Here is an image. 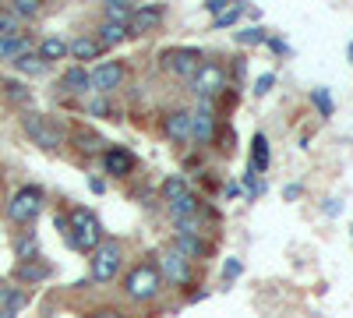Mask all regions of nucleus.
<instances>
[{"label":"nucleus","mask_w":353,"mask_h":318,"mask_svg":"<svg viewBox=\"0 0 353 318\" xmlns=\"http://www.w3.org/2000/svg\"><path fill=\"white\" fill-rule=\"evenodd\" d=\"M64 234H68L71 248H78V251H96L103 244V226H99V219L88 212V209H74L71 212Z\"/></svg>","instance_id":"nucleus-1"},{"label":"nucleus","mask_w":353,"mask_h":318,"mask_svg":"<svg viewBox=\"0 0 353 318\" xmlns=\"http://www.w3.org/2000/svg\"><path fill=\"white\" fill-rule=\"evenodd\" d=\"M21 128H25V135L32 138L39 149H46V152H57V149L64 146V128L57 124L53 117H46V113H25Z\"/></svg>","instance_id":"nucleus-2"},{"label":"nucleus","mask_w":353,"mask_h":318,"mask_svg":"<svg viewBox=\"0 0 353 318\" xmlns=\"http://www.w3.org/2000/svg\"><path fill=\"white\" fill-rule=\"evenodd\" d=\"M163 290V276L152 262H145V266H134L124 279V294L131 301H152L156 294Z\"/></svg>","instance_id":"nucleus-3"},{"label":"nucleus","mask_w":353,"mask_h":318,"mask_svg":"<svg viewBox=\"0 0 353 318\" xmlns=\"http://www.w3.org/2000/svg\"><path fill=\"white\" fill-rule=\"evenodd\" d=\"M39 212H43V191L39 188H18L14 198L8 201V216L18 226H28Z\"/></svg>","instance_id":"nucleus-4"},{"label":"nucleus","mask_w":353,"mask_h":318,"mask_svg":"<svg viewBox=\"0 0 353 318\" xmlns=\"http://www.w3.org/2000/svg\"><path fill=\"white\" fill-rule=\"evenodd\" d=\"M223 89H226V71H223V64H216V61H201L198 74L191 78V92H194L198 99L209 103V99L219 96Z\"/></svg>","instance_id":"nucleus-5"},{"label":"nucleus","mask_w":353,"mask_h":318,"mask_svg":"<svg viewBox=\"0 0 353 318\" xmlns=\"http://www.w3.org/2000/svg\"><path fill=\"white\" fill-rule=\"evenodd\" d=\"M117 272H121V248H117V241H103L92 251V279L96 283H113Z\"/></svg>","instance_id":"nucleus-6"},{"label":"nucleus","mask_w":353,"mask_h":318,"mask_svg":"<svg viewBox=\"0 0 353 318\" xmlns=\"http://www.w3.org/2000/svg\"><path fill=\"white\" fill-rule=\"evenodd\" d=\"M163 68L170 74H176V78H188L191 81L198 74V68H201V53L191 50V46H173V50L163 53Z\"/></svg>","instance_id":"nucleus-7"},{"label":"nucleus","mask_w":353,"mask_h":318,"mask_svg":"<svg viewBox=\"0 0 353 318\" xmlns=\"http://www.w3.org/2000/svg\"><path fill=\"white\" fill-rule=\"evenodd\" d=\"M159 276L163 279H170L173 286H188L191 283V276H194V266L188 262V258L181 255V251H176V248H166L163 255H159Z\"/></svg>","instance_id":"nucleus-8"},{"label":"nucleus","mask_w":353,"mask_h":318,"mask_svg":"<svg viewBox=\"0 0 353 318\" xmlns=\"http://www.w3.org/2000/svg\"><path fill=\"white\" fill-rule=\"evenodd\" d=\"M121 81H124V64L121 61H103L92 74H88V89L110 96L113 89H121Z\"/></svg>","instance_id":"nucleus-9"},{"label":"nucleus","mask_w":353,"mask_h":318,"mask_svg":"<svg viewBox=\"0 0 353 318\" xmlns=\"http://www.w3.org/2000/svg\"><path fill=\"white\" fill-rule=\"evenodd\" d=\"M128 25H131V36H152L163 25V8L159 4H141V8H134Z\"/></svg>","instance_id":"nucleus-10"},{"label":"nucleus","mask_w":353,"mask_h":318,"mask_svg":"<svg viewBox=\"0 0 353 318\" xmlns=\"http://www.w3.org/2000/svg\"><path fill=\"white\" fill-rule=\"evenodd\" d=\"M212 135H216V117H212V106L201 99V106L191 113V141L205 146V141H212Z\"/></svg>","instance_id":"nucleus-11"},{"label":"nucleus","mask_w":353,"mask_h":318,"mask_svg":"<svg viewBox=\"0 0 353 318\" xmlns=\"http://www.w3.org/2000/svg\"><path fill=\"white\" fill-rule=\"evenodd\" d=\"M103 163H106V170L113 173V177H128V173L134 170V156H131L128 149H121V146L106 149V152H103Z\"/></svg>","instance_id":"nucleus-12"},{"label":"nucleus","mask_w":353,"mask_h":318,"mask_svg":"<svg viewBox=\"0 0 353 318\" xmlns=\"http://www.w3.org/2000/svg\"><path fill=\"white\" fill-rule=\"evenodd\" d=\"M166 135L173 141H181V146H188L191 141V113L188 110H173L166 117Z\"/></svg>","instance_id":"nucleus-13"},{"label":"nucleus","mask_w":353,"mask_h":318,"mask_svg":"<svg viewBox=\"0 0 353 318\" xmlns=\"http://www.w3.org/2000/svg\"><path fill=\"white\" fill-rule=\"evenodd\" d=\"M176 251H181L188 262H194V258H205L212 251V244L209 241H201V237H191V234H176V244H173Z\"/></svg>","instance_id":"nucleus-14"},{"label":"nucleus","mask_w":353,"mask_h":318,"mask_svg":"<svg viewBox=\"0 0 353 318\" xmlns=\"http://www.w3.org/2000/svg\"><path fill=\"white\" fill-rule=\"evenodd\" d=\"M28 50H32V39H28L25 32L21 36H8V39H0V61H18V57L21 53H28Z\"/></svg>","instance_id":"nucleus-15"},{"label":"nucleus","mask_w":353,"mask_h":318,"mask_svg":"<svg viewBox=\"0 0 353 318\" xmlns=\"http://www.w3.org/2000/svg\"><path fill=\"white\" fill-rule=\"evenodd\" d=\"M68 53L74 57V61H96V57L103 53V46L96 43V36H78L74 43H68Z\"/></svg>","instance_id":"nucleus-16"},{"label":"nucleus","mask_w":353,"mask_h":318,"mask_svg":"<svg viewBox=\"0 0 353 318\" xmlns=\"http://www.w3.org/2000/svg\"><path fill=\"white\" fill-rule=\"evenodd\" d=\"M61 89L71 92V96H85L88 92V71L78 64V68H68L64 78H61Z\"/></svg>","instance_id":"nucleus-17"},{"label":"nucleus","mask_w":353,"mask_h":318,"mask_svg":"<svg viewBox=\"0 0 353 318\" xmlns=\"http://www.w3.org/2000/svg\"><path fill=\"white\" fill-rule=\"evenodd\" d=\"M64 57H68V39H61V36H46V39L39 43V61H43V64L64 61Z\"/></svg>","instance_id":"nucleus-18"},{"label":"nucleus","mask_w":353,"mask_h":318,"mask_svg":"<svg viewBox=\"0 0 353 318\" xmlns=\"http://www.w3.org/2000/svg\"><path fill=\"white\" fill-rule=\"evenodd\" d=\"M166 206H170L173 223H176V219H188V216H198V198H194L191 191H184L181 198H173V201H166Z\"/></svg>","instance_id":"nucleus-19"},{"label":"nucleus","mask_w":353,"mask_h":318,"mask_svg":"<svg viewBox=\"0 0 353 318\" xmlns=\"http://www.w3.org/2000/svg\"><path fill=\"white\" fill-rule=\"evenodd\" d=\"M103 14H106V21H110V25H124V28H128V21H131L134 8L128 4V0H110V4H103Z\"/></svg>","instance_id":"nucleus-20"},{"label":"nucleus","mask_w":353,"mask_h":318,"mask_svg":"<svg viewBox=\"0 0 353 318\" xmlns=\"http://www.w3.org/2000/svg\"><path fill=\"white\" fill-rule=\"evenodd\" d=\"M265 166H269V141H265V135H254V141H251V173H261Z\"/></svg>","instance_id":"nucleus-21"},{"label":"nucleus","mask_w":353,"mask_h":318,"mask_svg":"<svg viewBox=\"0 0 353 318\" xmlns=\"http://www.w3.org/2000/svg\"><path fill=\"white\" fill-rule=\"evenodd\" d=\"M124 39H128V28L124 25H110V21L99 25V36H96L99 46H117V43H124Z\"/></svg>","instance_id":"nucleus-22"},{"label":"nucleus","mask_w":353,"mask_h":318,"mask_svg":"<svg viewBox=\"0 0 353 318\" xmlns=\"http://www.w3.org/2000/svg\"><path fill=\"white\" fill-rule=\"evenodd\" d=\"M14 68H18L21 74H28V78H32V74H43L50 64H43V61H39V53H32V50H28V53H21L18 61H14Z\"/></svg>","instance_id":"nucleus-23"},{"label":"nucleus","mask_w":353,"mask_h":318,"mask_svg":"<svg viewBox=\"0 0 353 318\" xmlns=\"http://www.w3.org/2000/svg\"><path fill=\"white\" fill-rule=\"evenodd\" d=\"M8 36H21V21L11 11L0 8V39H8Z\"/></svg>","instance_id":"nucleus-24"},{"label":"nucleus","mask_w":353,"mask_h":318,"mask_svg":"<svg viewBox=\"0 0 353 318\" xmlns=\"http://www.w3.org/2000/svg\"><path fill=\"white\" fill-rule=\"evenodd\" d=\"M8 11H11L18 21H21V18H36V14H39V0H14Z\"/></svg>","instance_id":"nucleus-25"},{"label":"nucleus","mask_w":353,"mask_h":318,"mask_svg":"<svg viewBox=\"0 0 353 318\" xmlns=\"http://www.w3.org/2000/svg\"><path fill=\"white\" fill-rule=\"evenodd\" d=\"M50 269L46 266H39V262H21L18 266V279H25V283H36V279H43Z\"/></svg>","instance_id":"nucleus-26"},{"label":"nucleus","mask_w":353,"mask_h":318,"mask_svg":"<svg viewBox=\"0 0 353 318\" xmlns=\"http://www.w3.org/2000/svg\"><path fill=\"white\" fill-rule=\"evenodd\" d=\"M74 138H78V149H81V152H96V149L103 146V138L92 135V131H78Z\"/></svg>","instance_id":"nucleus-27"},{"label":"nucleus","mask_w":353,"mask_h":318,"mask_svg":"<svg viewBox=\"0 0 353 318\" xmlns=\"http://www.w3.org/2000/svg\"><path fill=\"white\" fill-rule=\"evenodd\" d=\"M311 99H314V106L321 110V117H332V99H329V89H314V92H311Z\"/></svg>","instance_id":"nucleus-28"},{"label":"nucleus","mask_w":353,"mask_h":318,"mask_svg":"<svg viewBox=\"0 0 353 318\" xmlns=\"http://www.w3.org/2000/svg\"><path fill=\"white\" fill-rule=\"evenodd\" d=\"M184 191H188V184H184L181 177H170V181L163 184V198H166V201H173V198H181Z\"/></svg>","instance_id":"nucleus-29"},{"label":"nucleus","mask_w":353,"mask_h":318,"mask_svg":"<svg viewBox=\"0 0 353 318\" xmlns=\"http://www.w3.org/2000/svg\"><path fill=\"white\" fill-rule=\"evenodd\" d=\"M244 14V4H233V8H226L219 18H216V28H226V25H233V21H237Z\"/></svg>","instance_id":"nucleus-30"},{"label":"nucleus","mask_w":353,"mask_h":318,"mask_svg":"<svg viewBox=\"0 0 353 318\" xmlns=\"http://www.w3.org/2000/svg\"><path fill=\"white\" fill-rule=\"evenodd\" d=\"M4 89H8V96H11L14 103H28V89H25V85H18V81H4Z\"/></svg>","instance_id":"nucleus-31"},{"label":"nucleus","mask_w":353,"mask_h":318,"mask_svg":"<svg viewBox=\"0 0 353 318\" xmlns=\"http://www.w3.org/2000/svg\"><path fill=\"white\" fill-rule=\"evenodd\" d=\"M272 81H276L272 74H261V78L254 81V96H265V92H269V89H272Z\"/></svg>","instance_id":"nucleus-32"},{"label":"nucleus","mask_w":353,"mask_h":318,"mask_svg":"<svg viewBox=\"0 0 353 318\" xmlns=\"http://www.w3.org/2000/svg\"><path fill=\"white\" fill-rule=\"evenodd\" d=\"M237 39H241V43H261V39H265V32H261V28H248V32H241Z\"/></svg>","instance_id":"nucleus-33"},{"label":"nucleus","mask_w":353,"mask_h":318,"mask_svg":"<svg viewBox=\"0 0 353 318\" xmlns=\"http://www.w3.org/2000/svg\"><path fill=\"white\" fill-rule=\"evenodd\" d=\"M205 8H209V11H212V14L219 18V14L226 11V0H209V4H205Z\"/></svg>","instance_id":"nucleus-34"},{"label":"nucleus","mask_w":353,"mask_h":318,"mask_svg":"<svg viewBox=\"0 0 353 318\" xmlns=\"http://www.w3.org/2000/svg\"><path fill=\"white\" fill-rule=\"evenodd\" d=\"M88 110H92V113H110V103H103V99H99V103H92Z\"/></svg>","instance_id":"nucleus-35"},{"label":"nucleus","mask_w":353,"mask_h":318,"mask_svg":"<svg viewBox=\"0 0 353 318\" xmlns=\"http://www.w3.org/2000/svg\"><path fill=\"white\" fill-rule=\"evenodd\" d=\"M32 248H36V244H32V237H21V244H18V251H21V255H25V251H32Z\"/></svg>","instance_id":"nucleus-36"},{"label":"nucleus","mask_w":353,"mask_h":318,"mask_svg":"<svg viewBox=\"0 0 353 318\" xmlns=\"http://www.w3.org/2000/svg\"><path fill=\"white\" fill-rule=\"evenodd\" d=\"M223 272H226V276H237V272H241V262H226Z\"/></svg>","instance_id":"nucleus-37"},{"label":"nucleus","mask_w":353,"mask_h":318,"mask_svg":"<svg viewBox=\"0 0 353 318\" xmlns=\"http://www.w3.org/2000/svg\"><path fill=\"white\" fill-rule=\"evenodd\" d=\"M92 318H121V315H117V311H96Z\"/></svg>","instance_id":"nucleus-38"},{"label":"nucleus","mask_w":353,"mask_h":318,"mask_svg":"<svg viewBox=\"0 0 353 318\" xmlns=\"http://www.w3.org/2000/svg\"><path fill=\"white\" fill-rule=\"evenodd\" d=\"M0 318H14V311H8L4 304H0Z\"/></svg>","instance_id":"nucleus-39"},{"label":"nucleus","mask_w":353,"mask_h":318,"mask_svg":"<svg viewBox=\"0 0 353 318\" xmlns=\"http://www.w3.org/2000/svg\"><path fill=\"white\" fill-rule=\"evenodd\" d=\"M350 61H353V46H350Z\"/></svg>","instance_id":"nucleus-40"}]
</instances>
